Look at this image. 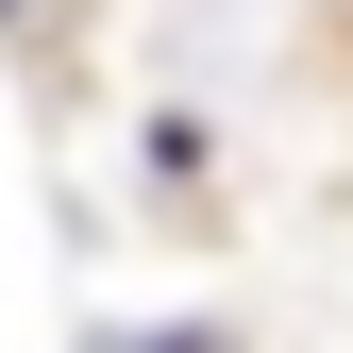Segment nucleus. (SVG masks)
Segmentation results:
<instances>
[{
  "mask_svg": "<svg viewBox=\"0 0 353 353\" xmlns=\"http://www.w3.org/2000/svg\"><path fill=\"white\" fill-rule=\"evenodd\" d=\"M0 17H34V0H0Z\"/></svg>",
  "mask_w": 353,
  "mask_h": 353,
  "instance_id": "nucleus-2",
  "label": "nucleus"
},
{
  "mask_svg": "<svg viewBox=\"0 0 353 353\" xmlns=\"http://www.w3.org/2000/svg\"><path fill=\"white\" fill-rule=\"evenodd\" d=\"M101 353H219V336H202V320H168V336H101Z\"/></svg>",
  "mask_w": 353,
  "mask_h": 353,
  "instance_id": "nucleus-1",
  "label": "nucleus"
}]
</instances>
